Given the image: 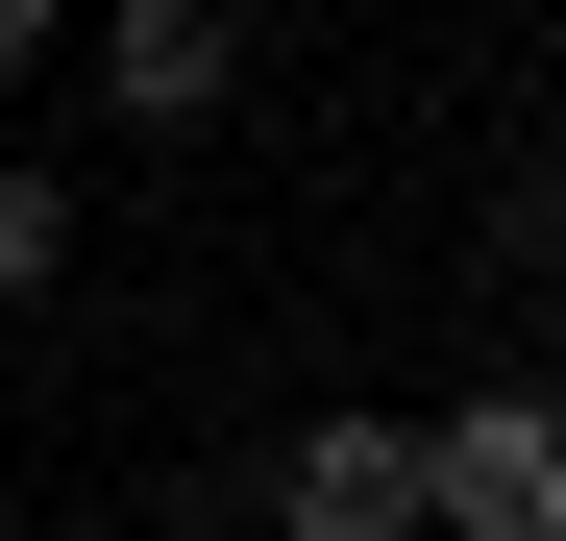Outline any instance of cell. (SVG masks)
<instances>
[{"instance_id":"cell-1","label":"cell","mask_w":566,"mask_h":541,"mask_svg":"<svg viewBox=\"0 0 566 541\" xmlns=\"http://www.w3.org/2000/svg\"><path fill=\"white\" fill-rule=\"evenodd\" d=\"M419 541H566V418L542 394H443L419 418Z\"/></svg>"},{"instance_id":"cell-2","label":"cell","mask_w":566,"mask_h":541,"mask_svg":"<svg viewBox=\"0 0 566 541\" xmlns=\"http://www.w3.org/2000/svg\"><path fill=\"white\" fill-rule=\"evenodd\" d=\"M74 50H99V99H124L148 148H198V124L247 99V0H74Z\"/></svg>"},{"instance_id":"cell-3","label":"cell","mask_w":566,"mask_h":541,"mask_svg":"<svg viewBox=\"0 0 566 541\" xmlns=\"http://www.w3.org/2000/svg\"><path fill=\"white\" fill-rule=\"evenodd\" d=\"M271 541H419V418L395 394L296 418V443H271Z\"/></svg>"},{"instance_id":"cell-4","label":"cell","mask_w":566,"mask_h":541,"mask_svg":"<svg viewBox=\"0 0 566 541\" xmlns=\"http://www.w3.org/2000/svg\"><path fill=\"white\" fill-rule=\"evenodd\" d=\"M74 222H99V198H74L50 148H0V296H50V270H74Z\"/></svg>"},{"instance_id":"cell-5","label":"cell","mask_w":566,"mask_h":541,"mask_svg":"<svg viewBox=\"0 0 566 541\" xmlns=\"http://www.w3.org/2000/svg\"><path fill=\"white\" fill-rule=\"evenodd\" d=\"M50 50H74V0H0V74H50Z\"/></svg>"}]
</instances>
